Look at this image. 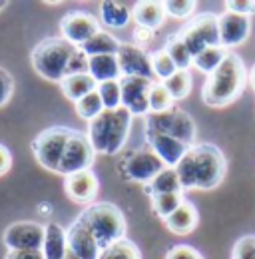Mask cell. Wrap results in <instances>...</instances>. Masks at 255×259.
Segmentation results:
<instances>
[{
    "instance_id": "obj_1",
    "label": "cell",
    "mask_w": 255,
    "mask_h": 259,
    "mask_svg": "<svg viewBox=\"0 0 255 259\" xmlns=\"http://www.w3.org/2000/svg\"><path fill=\"white\" fill-rule=\"evenodd\" d=\"M182 190H216L225 178L227 160L216 144H193L176 163Z\"/></svg>"
},
{
    "instance_id": "obj_2",
    "label": "cell",
    "mask_w": 255,
    "mask_h": 259,
    "mask_svg": "<svg viewBox=\"0 0 255 259\" xmlns=\"http://www.w3.org/2000/svg\"><path fill=\"white\" fill-rule=\"evenodd\" d=\"M245 84H247V70L241 56L235 52H227L220 68L205 78L201 88V100L211 108L229 106L243 94Z\"/></svg>"
},
{
    "instance_id": "obj_3",
    "label": "cell",
    "mask_w": 255,
    "mask_h": 259,
    "mask_svg": "<svg viewBox=\"0 0 255 259\" xmlns=\"http://www.w3.org/2000/svg\"><path fill=\"white\" fill-rule=\"evenodd\" d=\"M130 128H132V114L126 108L104 110L98 118L88 124L86 136L96 154L116 156L126 146Z\"/></svg>"
},
{
    "instance_id": "obj_4",
    "label": "cell",
    "mask_w": 255,
    "mask_h": 259,
    "mask_svg": "<svg viewBox=\"0 0 255 259\" xmlns=\"http://www.w3.org/2000/svg\"><path fill=\"white\" fill-rule=\"evenodd\" d=\"M78 220H82L84 226L90 229L100 249H106L126 237V218L122 209L110 201L88 205L78 215Z\"/></svg>"
},
{
    "instance_id": "obj_5",
    "label": "cell",
    "mask_w": 255,
    "mask_h": 259,
    "mask_svg": "<svg viewBox=\"0 0 255 259\" xmlns=\"http://www.w3.org/2000/svg\"><path fill=\"white\" fill-rule=\"evenodd\" d=\"M76 46L66 42L62 36H50L40 40L30 54L32 68L38 76L50 82H62L68 74V66L76 54Z\"/></svg>"
},
{
    "instance_id": "obj_6",
    "label": "cell",
    "mask_w": 255,
    "mask_h": 259,
    "mask_svg": "<svg viewBox=\"0 0 255 259\" xmlns=\"http://www.w3.org/2000/svg\"><path fill=\"white\" fill-rule=\"evenodd\" d=\"M72 134H74V130L66 128V126H52V128L42 130L30 144L36 162L44 169L58 174L66 144L72 138Z\"/></svg>"
},
{
    "instance_id": "obj_7",
    "label": "cell",
    "mask_w": 255,
    "mask_h": 259,
    "mask_svg": "<svg viewBox=\"0 0 255 259\" xmlns=\"http://www.w3.org/2000/svg\"><path fill=\"white\" fill-rule=\"evenodd\" d=\"M144 130H152L163 136H169L178 142H184L186 146H193L195 144V136H197V128L195 122L188 112L180 110V108H172L167 112L161 114H148L144 116Z\"/></svg>"
},
{
    "instance_id": "obj_8",
    "label": "cell",
    "mask_w": 255,
    "mask_h": 259,
    "mask_svg": "<svg viewBox=\"0 0 255 259\" xmlns=\"http://www.w3.org/2000/svg\"><path fill=\"white\" fill-rule=\"evenodd\" d=\"M178 34H180L182 42L186 44V48H188V52L191 54V58H195L205 48L222 46V40H220V22H218V16L211 14V12H203V14L191 16L190 22Z\"/></svg>"
},
{
    "instance_id": "obj_9",
    "label": "cell",
    "mask_w": 255,
    "mask_h": 259,
    "mask_svg": "<svg viewBox=\"0 0 255 259\" xmlns=\"http://www.w3.org/2000/svg\"><path fill=\"white\" fill-rule=\"evenodd\" d=\"M163 167H165V163L161 162L148 146L132 150L130 154L122 158V162L118 163V171L124 182H134V184H142V186L150 184Z\"/></svg>"
},
{
    "instance_id": "obj_10",
    "label": "cell",
    "mask_w": 255,
    "mask_h": 259,
    "mask_svg": "<svg viewBox=\"0 0 255 259\" xmlns=\"http://www.w3.org/2000/svg\"><path fill=\"white\" fill-rule=\"evenodd\" d=\"M94 158H96V152L92 150V146H90L88 136L74 130L72 138L66 144V150H64L58 174L66 178V176H72V174H78V171H86V169L92 167Z\"/></svg>"
},
{
    "instance_id": "obj_11",
    "label": "cell",
    "mask_w": 255,
    "mask_h": 259,
    "mask_svg": "<svg viewBox=\"0 0 255 259\" xmlns=\"http://www.w3.org/2000/svg\"><path fill=\"white\" fill-rule=\"evenodd\" d=\"M2 241L8 251H42L44 226L36 222H16L4 229Z\"/></svg>"
},
{
    "instance_id": "obj_12",
    "label": "cell",
    "mask_w": 255,
    "mask_h": 259,
    "mask_svg": "<svg viewBox=\"0 0 255 259\" xmlns=\"http://www.w3.org/2000/svg\"><path fill=\"white\" fill-rule=\"evenodd\" d=\"M102 30L100 22L96 20L90 12L84 10H72L68 14H64L60 20V34L66 42L74 44L76 48H80L84 42H88L94 34Z\"/></svg>"
},
{
    "instance_id": "obj_13",
    "label": "cell",
    "mask_w": 255,
    "mask_h": 259,
    "mask_svg": "<svg viewBox=\"0 0 255 259\" xmlns=\"http://www.w3.org/2000/svg\"><path fill=\"white\" fill-rule=\"evenodd\" d=\"M154 82L136 76H122V108H126L132 116H148L150 114V92Z\"/></svg>"
},
{
    "instance_id": "obj_14",
    "label": "cell",
    "mask_w": 255,
    "mask_h": 259,
    "mask_svg": "<svg viewBox=\"0 0 255 259\" xmlns=\"http://www.w3.org/2000/svg\"><path fill=\"white\" fill-rule=\"evenodd\" d=\"M116 58H118L122 76H136V78H146V80L158 82L154 76V70H152L150 54L144 48H138L136 44L122 42Z\"/></svg>"
},
{
    "instance_id": "obj_15",
    "label": "cell",
    "mask_w": 255,
    "mask_h": 259,
    "mask_svg": "<svg viewBox=\"0 0 255 259\" xmlns=\"http://www.w3.org/2000/svg\"><path fill=\"white\" fill-rule=\"evenodd\" d=\"M144 138H146V146L165 163V167H176V163L190 150V146H186L184 142H178L169 136H163L152 130H144Z\"/></svg>"
},
{
    "instance_id": "obj_16",
    "label": "cell",
    "mask_w": 255,
    "mask_h": 259,
    "mask_svg": "<svg viewBox=\"0 0 255 259\" xmlns=\"http://www.w3.org/2000/svg\"><path fill=\"white\" fill-rule=\"evenodd\" d=\"M66 241H68V251L74 253L78 259H98L102 253L100 245L96 243L94 235L84 226V222L78 218L66 229Z\"/></svg>"
},
{
    "instance_id": "obj_17",
    "label": "cell",
    "mask_w": 255,
    "mask_h": 259,
    "mask_svg": "<svg viewBox=\"0 0 255 259\" xmlns=\"http://www.w3.org/2000/svg\"><path fill=\"white\" fill-rule=\"evenodd\" d=\"M98 190H100V182L92 169L66 176V180H64V192L74 203H84V205L90 203L92 205V201L98 195Z\"/></svg>"
},
{
    "instance_id": "obj_18",
    "label": "cell",
    "mask_w": 255,
    "mask_h": 259,
    "mask_svg": "<svg viewBox=\"0 0 255 259\" xmlns=\"http://www.w3.org/2000/svg\"><path fill=\"white\" fill-rule=\"evenodd\" d=\"M218 22H220V40L223 48L239 46L249 38V32H251L249 16H241L225 10L218 16Z\"/></svg>"
},
{
    "instance_id": "obj_19",
    "label": "cell",
    "mask_w": 255,
    "mask_h": 259,
    "mask_svg": "<svg viewBox=\"0 0 255 259\" xmlns=\"http://www.w3.org/2000/svg\"><path fill=\"white\" fill-rule=\"evenodd\" d=\"M163 224L174 235H190L199 224V215L191 201H184L167 220H163Z\"/></svg>"
},
{
    "instance_id": "obj_20",
    "label": "cell",
    "mask_w": 255,
    "mask_h": 259,
    "mask_svg": "<svg viewBox=\"0 0 255 259\" xmlns=\"http://www.w3.org/2000/svg\"><path fill=\"white\" fill-rule=\"evenodd\" d=\"M132 18L136 20L138 26L156 30V28H159L163 24V20H165L163 2H152V0L136 2L134 8H132Z\"/></svg>"
},
{
    "instance_id": "obj_21",
    "label": "cell",
    "mask_w": 255,
    "mask_h": 259,
    "mask_svg": "<svg viewBox=\"0 0 255 259\" xmlns=\"http://www.w3.org/2000/svg\"><path fill=\"white\" fill-rule=\"evenodd\" d=\"M66 249H68L66 229L56 222L46 224L44 226V245H42L44 259H64Z\"/></svg>"
},
{
    "instance_id": "obj_22",
    "label": "cell",
    "mask_w": 255,
    "mask_h": 259,
    "mask_svg": "<svg viewBox=\"0 0 255 259\" xmlns=\"http://www.w3.org/2000/svg\"><path fill=\"white\" fill-rule=\"evenodd\" d=\"M88 74L94 78L98 84L110 82V80H120L122 72L116 54H104V56H92L88 58Z\"/></svg>"
},
{
    "instance_id": "obj_23",
    "label": "cell",
    "mask_w": 255,
    "mask_h": 259,
    "mask_svg": "<svg viewBox=\"0 0 255 259\" xmlns=\"http://www.w3.org/2000/svg\"><path fill=\"white\" fill-rule=\"evenodd\" d=\"M100 20L108 28L122 30L132 20V8L126 2H112V0L100 2Z\"/></svg>"
},
{
    "instance_id": "obj_24",
    "label": "cell",
    "mask_w": 255,
    "mask_h": 259,
    "mask_svg": "<svg viewBox=\"0 0 255 259\" xmlns=\"http://www.w3.org/2000/svg\"><path fill=\"white\" fill-rule=\"evenodd\" d=\"M98 88V82L90 74H74V76H66L60 82V90L70 102H78L84 96H88L90 92H94Z\"/></svg>"
},
{
    "instance_id": "obj_25",
    "label": "cell",
    "mask_w": 255,
    "mask_h": 259,
    "mask_svg": "<svg viewBox=\"0 0 255 259\" xmlns=\"http://www.w3.org/2000/svg\"><path fill=\"white\" fill-rule=\"evenodd\" d=\"M178 192H184V190L174 167H163L150 184L144 186V194L150 197L161 194H178Z\"/></svg>"
},
{
    "instance_id": "obj_26",
    "label": "cell",
    "mask_w": 255,
    "mask_h": 259,
    "mask_svg": "<svg viewBox=\"0 0 255 259\" xmlns=\"http://www.w3.org/2000/svg\"><path fill=\"white\" fill-rule=\"evenodd\" d=\"M120 44H122V42H120L116 36H112V34L106 32V30H100V32L94 34L88 42H84V44L80 46V50H82L88 58H92V56H104V54H118Z\"/></svg>"
},
{
    "instance_id": "obj_27",
    "label": "cell",
    "mask_w": 255,
    "mask_h": 259,
    "mask_svg": "<svg viewBox=\"0 0 255 259\" xmlns=\"http://www.w3.org/2000/svg\"><path fill=\"white\" fill-rule=\"evenodd\" d=\"M225 56H227V50H225L223 46L205 48L203 52H199V54L193 58L191 66H193L195 70H199L201 74L209 76L211 72H216V70L220 68V64H222L223 60H225Z\"/></svg>"
},
{
    "instance_id": "obj_28",
    "label": "cell",
    "mask_w": 255,
    "mask_h": 259,
    "mask_svg": "<svg viewBox=\"0 0 255 259\" xmlns=\"http://www.w3.org/2000/svg\"><path fill=\"white\" fill-rule=\"evenodd\" d=\"M163 50H165L167 56L174 60V64H176L178 70H186V72H188V68H190L191 62H193V58H191V54L188 52L186 44L182 42L180 34L178 32L169 34V36L165 38V48H163Z\"/></svg>"
},
{
    "instance_id": "obj_29",
    "label": "cell",
    "mask_w": 255,
    "mask_h": 259,
    "mask_svg": "<svg viewBox=\"0 0 255 259\" xmlns=\"http://www.w3.org/2000/svg\"><path fill=\"white\" fill-rule=\"evenodd\" d=\"M152 201V209L154 213L158 215L159 220H167L186 199H184V192H178V194H161L150 197Z\"/></svg>"
},
{
    "instance_id": "obj_30",
    "label": "cell",
    "mask_w": 255,
    "mask_h": 259,
    "mask_svg": "<svg viewBox=\"0 0 255 259\" xmlns=\"http://www.w3.org/2000/svg\"><path fill=\"white\" fill-rule=\"evenodd\" d=\"M161 84H163L165 90L172 94L174 102L188 98V94L191 92V76H190V72H186V70H178L174 76H169V78L163 80Z\"/></svg>"
},
{
    "instance_id": "obj_31",
    "label": "cell",
    "mask_w": 255,
    "mask_h": 259,
    "mask_svg": "<svg viewBox=\"0 0 255 259\" xmlns=\"http://www.w3.org/2000/svg\"><path fill=\"white\" fill-rule=\"evenodd\" d=\"M98 259H142V253H140L138 245L132 239L124 237L118 243L102 249V253H100Z\"/></svg>"
},
{
    "instance_id": "obj_32",
    "label": "cell",
    "mask_w": 255,
    "mask_h": 259,
    "mask_svg": "<svg viewBox=\"0 0 255 259\" xmlns=\"http://www.w3.org/2000/svg\"><path fill=\"white\" fill-rule=\"evenodd\" d=\"M74 108H76V114H78L82 120H86L88 124L104 112V104H102V98L98 94V90L90 92L88 96H84L82 100H78V102L74 104Z\"/></svg>"
},
{
    "instance_id": "obj_33",
    "label": "cell",
    "mask_w": 255,
    "mask_h": 259,
    "mask_svg": "<svg viewBox=\"0 0 255 259\" xmlns=\"http://www.w3.org/2000/svg\"><path fill=\"white\" fill-rule=\"evenodd\" d=\"M98 94L102 98L104 110H118L122 108V90H120V80H110L98 84Z\"/></svg>"
},
{
    "instance_id": "obj_34",
    "label": "cell",
    "mask_w": 255,
    "mask_h": 259,
    "mask_svg": "<svg viewBox=\"0 0 255 259\" xmlns=\"http://www.w3.org/2000/svg\"><path fill=\"white\" fill-rule=\"evenodd\" d=\"M150 62H152V70H154V76L158 82L167 80L169 76H174L178 72V68L174 64V60L167 56L165 50H156L150 54Z\"/></svg>"
},
{
    "instance_id": "obj_35",
    "label": "cell",
    "mask_w": 255,
    "mask_h": 259,
    "mask_svg": "<svg viewBox=\"0 0 255 259\" xmlns=\"http://www.w3.org/2000/svg\"><path fill=\"white\" fill-rule=\"evenodd\" d=\"M174 108V98L165 90L161 82H154L152 92H150V112L152 114H161Z\"/></svg>"
},
{
    "instance_id": "obj_36",
    "label": "cell",
    "mask_w": 255,
    "mask_h": 259,
    "mask_svg": "<svg viewBox=\"0 0 255 259\" xmlns=\"http://www.w3.org/2000/svg\"><path fill=\"white\" fill-rule=\"evenodd\" d=\"M195 2L193 0H167L163 2L165 14L174 16V18H190L195 12Z\"/></svg>"
},
{
    "instance_id": "obj_37",
    "label": "cell",
    "mask_w": 255,
    "mask_h": 259,
    "mask_svg": "<svg viewBox=\"0 0 255 259\" xmlns=\"http://www.w3.org/2000/svg\"><path fill=\"white\" fill-rule=\"evenodd\" d=\"M231 259H255V235H243L235 241Z\"/></svg>"
},
{
    "instance_id": "obj_38",
    "label": "cell",
    "mask_w": 255,
    "mask_h": 259,
    "mask_svg": "<svg viewBox=\"0 0 255 259\" xmlns=\"http://www.w3.org/2000/svg\"><path fill=\"white\" fill-rule=\"evenodd\" d=\"M12 94H14V78L10 76L8 70L0 66V108H4L10 102Z\"/></svg>"
},
{
    "instance_id": "obj_39",
    "label": "cell",
    "mask_w": 255,
    "mask_h": 259,
    "mask_svg": "<svg viewBox=\"0 0 255 259\" xmlns=\"http://www.w3.org/2000/svg\"><path fill=\"white\" fill-rule=\"evenodd\" d=\"M225 10L241 16H251L255 12V0H227Z\"/></svg>"
},
{
    "instance_id": "obj_40",
    "label": "cell",
    "mask_w": 255,
    "mask_h": 259,
    "mask_svg": "<svg viewBox=\"0 0 255 259\" xmlns=\"http://www.w3.org/2000/svg\"><path fill=\"white\" fill-rule=\"evenodd\" d=\"M165 259H203L197 249H193L191 245H174L169 247V251L165 253Z\"/></svg>"
},
{
    "instance_id": "obj_41",
    "label": "cell",
    "mask_w": 255,
    "mask_h": 259,
    "mask_svg": "<svg viewBox=\"0 0 255 259\" xmlns=\"http://www.w3.org/2000/svg\"><path fill=\"white\" fill-rule=\"evenodd\" d=\"M74 74H88V56H86L80 48H78L76 54L72 56L66 76H74Z\"/></svg>"
},
{
    "instance_id": "obj_42",
    "label": "cell",
    "mask_w": 255,
    "mask_h": 259,
    "mask_svg": "<svg viewBox=\"0 0 255 259\" xmlns=\"http://www.w3.org/2000/svg\"><path fill=\"white\" fill-rule=\"evenodd\" d=\"M154 40V30L144 28V26H136L132 32V44H136L138 48H146L150 42Z\"/></svg>"
},
{
    "instance_id": "obj_43",
    "label": "cell",
    "mask_w": 255,
    "mask_h": 259,
    "mask_svg": "<svg viewBox=\"0 0 255 259\" xmlns=\"http://www.w3.org/2000/svg\"><path fill=\"white\" fill-rule=\"evenodd\" d=\"M12 167V154L6 146L0 144V176H4Z\"/></svg>"
},
{
    "instance_id": "obj_44",
    "label": "cell",
    "mask_w": 255,
    "mask_h": 259,
    "mask_svg": "<svg viewBox=\"0 0 255 259\" xmlns=\"http://www.w3.org/2000/svg\"><path fill=\"white\" fill-rule=\"evenodd\" d=\"M4 259H44L42 251H8Z\"/></svg>"
},
{
    "instance_id": "obj_45",
    "label": "cell",
    "mask_w": 255,
    "mask_h": 259,
    "mask_svg": "<svg viewBox=\"0 0 255 259\" xmlns=\"http://www.w3.org/2000/svg\"><path fill=\"white\" fill-rule=\"evenodd\" d=\"M247 80H249V84H251V88L255 90V66L249 70V74H247Z\"/></svg>"
},
{
    "instance_id": "obj_46",
    "label": "cell",
    "mask_w": 255,
    "mask_h": 259,
    "mask_svg": "<svg viewBox=\"0 0 255 259\" xmlns=\"http://www.w3.org/2000/svg\"><path fill=\"white\" fill-rule=\"evenodd\" d=\"M6 4H8V2H4V0H0V10H4V8H6Z\"/></svg>"
}]
</instances>
